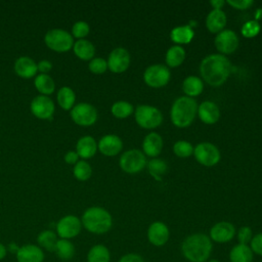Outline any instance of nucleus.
I'll return each mask as SVG.
<instances>
[{"instance_id": "20e7f679", "label": "nucleus", "mask_w": 262, "mask_h": 262, "mask_svg": "<svg viewBox=\"0 0 262 262\" xmlns=\"http://www.w3.org/2000/svg\"><path fill=\"white\" fill-rule=\"evenodd\" d=\"M196 101L188 96L178 97L171 107V121L178 128L188 127L198 114Z\"/></svg>"}, {"instance_id": "a19ab883", "label": "nucleus", "mask_w": 262, "mask_h": 262, "mask_svg": "<svg viewBox=\"0 0 262 262\" xmlns=\"http://www.w3.org/2000/svg\"><path fill=\"white\" fill-rule=\"evenodd\" d=\"M236 238L238 244H243V245H249L252 237H253V231L252 228L250 226H242L238 228V230L236 231Z\"/></svg>"}, {"instance_id": "6e6552de", "label": "nucleus", "mask_w": 262, "mask_h": 262, "mask_svg": "<svg viewBox=\"0 0 262 262\" xmlns=\"http://www.w3.org/2000/svg\"><path fill=\"white\" fill-rule=\"evenodd\" d=\"M170 70L165 64H151L143 74V80L146 85L152 88H160L168 84L170 81Z\"/></svg>"}, {"instance_id": "423d86ee", "label": "nucleus", "mask_w": 262, "mask_h": 262, "mask_svg": "<svg viewBox=\"0 0 262 262\" xmlns=\"http://www.w3.org/2000/svg\"><path fill=\"white\" fill-rule=\"evenodd\" d=\"M135 121L143 129H155L163 122L161 111L148 104L138 105L135 110Z\"/></svg>"}, {"instance_id": "1a4fd4ad", "label": "nucleus", "mask_w": 262, "mask_h": 262, "mask_svg": "<svg viewBox=\"0 0 262 262\" xmlns=\"http://www.w3.org/2000/svg\"><path fill=\"white\" fill-rule=\"evenodd\" d=\"M195 160L203 166L213 167L219 163L221 155L216 145L210 142H201L193 147Z\"/></svg>"}, {"instance_id": "a211bd4d", "label": "nucleus", "mask_w": 262, "mask_h": 262, "mask_svg": "<svg viewBox=\"0 0 262 262\" xmlns=\"http://www.w3.org/2000/svg\"><path fill=\"white\" fill-rule=\"evenodd\" d=\"M16 254L17 262H43L45 255L43 250L33 244H27L18 248Z\"/></svg>"}, {"instance_id": "412c9836", "label": "nucleus", "mask_w": 262, "mask_h": 262, "mask_svg": "<svg viewBox=\"0 0 262 262\" xmlns=\"http://www.w3.org/2000/svg\"><path fill=\"white\" fill-rule=\"evenodd\" d=\"M14 72L20 78H33L38 72L37 63L29 56H20L14 62Z\"/></svg>"}, {"instance_id": "e433bc0d", "label": "nucleus", "mask_w": 262, "mask_h": 262, "mask_svg": "<svg viewBox=\"0 0 262 262\" xmlns=\"http://www.w3.org/2000/svg\"><path fill=\"white\" fill-rule=\"evenodd\" d=\"M173 152L179 158H188L193 154V146L185 140H178L173 145Z\"/></svg>"}, {"instance_id": "393cba45", "label": "nucleus", "mask_w": 262, "mask_h": 262, "mask_svg": "<svg viewBox=\"0 0 262 262\" xmlns=\"http://www.w3.org/2000/svg\"><path fill=\"white\" fill-rule=\"evenodd\" d=\"M74 53L82 60H91L95 54L94 45L86 39H80L74 43Z\"/></svg>"}, {"instance_id": "58836bf2", "label": "nucleus", "mask_w": 262, "mask_h": 262, "mask_svg": "<svg viewBox=\"0 0 262 262\" xmlns=\"http://www.w3.org/2000/svg\"><path fill=\"white\" fill-rule=\"evenodd\" d=\"M90 28L89 25L86 21L80 20L74 24L73 28H72V36L73 38H77L78 40L80 39H84L88 34H89Z\"/></svg>"}, {"instance_id": "2f4dec72", "label": "nucleus", "mask_w": 262, "mask_h": 262, "mask_svg": "<svg viewBox=\"0 0 262 262\" xmlns=\"http://www.w3.org/2000/svg\"><path fill=\"white\" fill-rule=\"evenodd\" d=\"M36 89L41 93V95H49L53 93L55 89V84L53 79L47 74H39L34 81Z\"/></svg>"}, {"instance_id": "8fccbe9b", "label": "nucleus", "mask_w": 262, "mask_h": 262, "mask_svg": "<svg viewBox=\"0 0 262 262\" xmlns=\"http://www.w3.org/2000/svg\"><path fill=\"white\" fill-rule=\"evenodd\" d=\"M254 19L256 21H259L261 18H262V8H257L255 10V13H254Z\"/></svg>"}, {"instance_id": "a878e982", "label": "nucleus", "mask_w": 262, "mask_h": 262, "mask_svg": "<svg viewBox=\"0 0 262 262\" xmlns=\"http://www.w3.org/2000/svg\"><path fill=\"white\" fill-rule=\"evenodd\" d=\"M111 252L108 248L102 244L92 246L86 256L87 262H111Z\"/></svg>"}, {"instance_id": "2eb2a0df", "label": "nucleus", "mask_w": 262, "mask_h": 262, "mask_svg": "<svg viewBox=\"0 0 262 262\" xmlns=\"http://www.w3.org/2000/svg\"><path fill=\"white\" fill-rule=\"evenodd\" d=\"M107 69L111 72L120 74L125 72L130 66V53L123 47H117L112 50L107 58Z\"/></svg>"}, {"instance_id": "37998d69", "label": "nucleus", "mask_w": 262, "mask_h": 262, "mask_svg": "<svg viewBox=\"0 0 262 262\" xmlns=\"http://www.w3.org/2000/svg\"><path fill=\"white\" fill-rule=\"evenodd\" d=\"M226 3L235 9L245 10V9L250 8L254 4V1L253 0H233V1L228 0V1H226Z\"/></svg>"}, {"instance_id": "ea45409f", "label": "nucleus", "mask_w": 262, "mask_h": 262, "mask_svg": "<svg viewBox=\"0 0 262 262\" xmlns=\"http://www.w3.org/2000/svg\"><path fill=\"white\" fill-rule=\"evenodd\" d=\"M88 68L91 73L95 75H100L107 70V62L101 57H95L90 60Z\"/></svg>"}, {"instance_id": "72a5a7b5", "label": "nucleus", "mask_w": 262, "mask_h": 262, "mask_svg": "<svg viewBox=\"0 0 262 262\" xmlns=\"http://www.w3.org/2000/svg\"><path fill=\"white\" fill-rule=\"evenodd\" d=\"M147 169L149 174L157 180H161L162 176L167 171V164L164 160L159 158H152L147 163Z\"/></svg>"}, {"instance_id": "f257e3e1", "label": "nucleus", "mask_w": 262, "mask_h": 262, "mask_svg": "<svg viewBox=\"0 0 262 262\" xmlns=\"http://www.w3.org/2000/svg\"><path fill=\"white\" fill-rule=\"evenodd\" d=\"M200 72L206 83L214 87L221 86L231 73V63L225 55L210 54L201 61Z\"/></svg>"}, {"instance_id": "f03ea898", "label": "nucleus", "mask_w": 262, "mask_h": 262, "mask_svg": "<svg viewBox=\"0 0 262 262\" xmlns=\"http://www.w3.org/2000/svg\"><path fill=\"white\" fill-rule=\"evenodd\" d=\"M180 250L188 262H207L213 251V243L208 234L195 232L182 241Z\"/></svg>"}, {"instance_id": "0eeeda50", "label": "nucleus", "mask_w": 262, "mask_h": 262, "mask_svg": "<svg viewBox=\"0 0 262 262\" xmlns=\"http://www.w3.org/2000/svg\"><path fill=\"white\" fill-rule=\"evenodd\" d=\"M119 165L128 174L138 173L146 165L145 155L139 149H129L120 157Z\"/></svg>"}, {"instance_id": "7ed1b4c3", "label": "nucleus", "mask_w": 262, "mask_h": 262, "mask_svg": "<svg viewBox=\"0 0 262 262\" xmlns=\"http://www.w3.org/2000/svg\"><path fill=\"white\" fill-rule=\"evenodd\" d=\"M82 226L93 234H104L113 226V218L107 210L101 207H90L82 215Z\"/></svg>"}, {"instance_id": "de8ad7c7", "label": "nucleus", "mask_w": 262, "mask_h": 262, "mask_svg": "<svg viewBox=\"0 0 262 262\" xmlns=\"http://www.w3.org/2000/svg\"><path fill=\"white\" fill-rule=\"evenodd\" d=\"M210 4L212 5V7L214 9H221L223 7V5L225 4V1H223V0H211Z\"/></svg>"}, {"instance_id": "f3484780", "label": "nucleus", "mask_w": 262, "mask_h": 262, "mask_svg": "<svg viewBox=\"0 0 262 262\" xmlns=\"http://www.w3.org/2000/svg\"><path fill=\"white\" fill-rule=\"evenodd\" d=\"M97 148L106 157L117 156L123 148L122 139L115 134H107L100 138Z\"/></svg>"}, {"instance_id": "a18cd8bd", "label": "nucleus", "mask_w": 262, "mask_h": 262, "mask_svg": "<svg viewBox=\"0 0 262 262\" xmlns=\"http://www.w3.org/2000/svg\"><path fill=\"white\" fill-rule=\"evenodd\" d=\"M37 68H38V71L41 73V74H47L48 72L51 71L52 69V63L49 61V60H46V59H43L41 61H39L37 63Z\"/></svg>"}, {"instance_id": "ddd939ff", "label": "nucleus", "mask_w": 262, "mask_h": 262, "mask_svg": "<svg viewBox=\"0 0 262 262\" xmlns=\"http://www.w3.org/2000/svg\"><path fill=\"white\" fill-rule=\"evenodd\" d=\"M146 237L150 245L155 247L165 246L170 238V230L166 223L162 221H155L149 224Z\"/></svg>"}, {"instance_id": "c9c22d12", "label": "nucleus", "mask_w": 262, "mask_h": 262, "mask_svg": "<svg viewBox=\"0 0 262 262\" xmlns=\"http://www.w3.org/2000/svg\"><path fill=\"white\" fill-rule=\"evenodd\" d=\"M74 176L81 181H86L92 174L91 166L86 161H78L74 166Z\"/></svg>"}, {"instance_id": "f8f14e48", "label": "nucleus", "mask_w": 262, "mask_h": 262, "mask_svg": "<svg viewBox=\"0 0 262 262\" xmlns=\"http://www.w3.org/2000/svg\"><path fill=\"white\" fill-rule=\"evenodd\" d=\"M236 234L235 227L228 221H220L215 223L209 232V237L212 243L227 244L233 239Z\"/></svg>"}, {"instance_id": "c03bdc74", "label": "nucleus", "mask_w": 262, "mask_h": 262, "mask_svg": "<svg viewBox=\"0 0 262 262\" xmlns=\"http://www.w3.org/2000/svg\"><path fill=\"white\" fill-rule=\"evenodd\" d=\"M118 262H145L143 257L137 253H127L120 257Z\"/></svg>"}, {"instance_id": "4c0bfd02", "label": "nucleus", "mask_w": 262, "mask_h": 262, "mask_svg": "<svg viewBox=\"0 0 262 262\" xmlns=\"http://www.w3.org/2000/svg\"><path fill=\"white\" fill-rule=\"evenodd\" d=\"M260 30H261V27L259 21L252 19V20L246 21L243 25L241 29V33L245 38H254L260 33Z\"/></svg>"}, {"instance_id": "b1692460", "label": "nucleus", "mask_w": 262, "mask_h": 262, "mask_svg": "<svg viewBox=\"0 0 262 262\" xmlns=\"http://www.w3.org/2000/svg\"><path fill=\"white\" fill-rule=\"evenodd\" d=\"M228 258L230 262H253L254 254L249 245L237 243L230 249Z\"/></svg>"}, {"instance_id": "49530a36", "label": "nucleus", "mask_w": 262, "mask_h": 262, "mask_svg": "<svg viewBox=\"0 0 262 262\" xmlns=\"http://www.w3.org/2000/svg\"><path fill=\"white\" fill-rule=\"evenodd\" d=\"M78 154L74 150H70L68 151L66 155H64V161L68 163V164H71V165H74L78 162Z\"/></svg>"}, {"instance_id": "c756f323", "label": "nucleus", "mask_w": 262, "mask_h": 262, "mask_svg": "<svg viewBox=\"0 0 262 262\" xmlns=\"http://www.w3.org/2000/svg\"><path fill=\"white\" fill-rule=\"evenodd\" d=\"M57 241V234L49 229L41 231L37 236L38 246L48 252H54Z\"/></svg>"}, {"instance_id": "bb28decb", "label": "nucleus", "mask_w": 262, "mask_h": 262, "mask_svg": "<svg viewBox=\"0 0 262 262\" xmlns=\"http://www.w3.org/2000/svg\"><path fill=\"white\" fill-rule=\"evenodd\" d=\"M194 36L193 29L190 28L188 25L186 26H179L172 29L170 33L171 40L177 44H188L192 40Z\"/></svg>"}, {"instance_id": "79ce46f5", "label": "nucleus", "mask_w": 262, "mask_h": 262, "mask_svg": "<svg viewBox=\"0 0 262 262\" xmlns=\"http://www.w3.org/2000/svg\"><path fill=\"white\" fill-rule=\"evenodd\" d=\"M249 247L252 250L254 255H258L262 257V232H259L253 235L249 244Z\"/></svg>"}, {"instance_id": "09e8293b", "label": "nucleus", "mask_w": 262, "mask_h": 262, "mask_svg": "<svg viewBox=\"0 0 262 262\" xmlns=\"http://www.w3.org/2000/svg\"><path fill=\"white\" fill-rule=\"evenodd\" d=\"M7 255V248L2 244L0 243V261L3 260Z\"/></svg>"}, {"instance_id": "6ab92c4d", "label": "nucleus", "mask_w": 262, "mask_h": 262, "mask_svg": "<svg viewBox=\"0 0 262 262\" xmlns=\"http://www.w3.org/2000/svg\"><path fill=\"white\" fill-rule=\"evenodd\" d=\"M201 121L208 125L215 124L220 117V111L218 105L213 102L206 100L198 106V114Z\"/></svg>"}, {"instance_id": "cd10ccee", "label": "nucleus", "mask_w": 262, "mask_h": 262, "mask_svg": "<svg viewBox=\"0 0 262 262\" xmlns=\"http://www.w3.org/2000/svg\"><path fill=\"white\" fill-rule=\"evenodd\" d=\"M204 83L201 78L196 76H189L184 79L182 83V90L185 93V96L194 97L200 95L203 92Z\"/></svg>"}, {"instance_id": "4468645a", "label": "nucleus", "mask_w": 262, "mask_h": 262, "mask_svg": "<svg viewBox=\"0 0 262 262\" xmlns=\"http://www.w3.org/2000/svg\"><path fill=\"white\" fill-rule=\"evenodd\" d=\"M214 44L222 55L230 54L238 47V37L231 30H223L216 35Z\"/></svg>"}, {"instance_id": "9b49d317", "label": "nucleus", "mask_w": 262, "mask_h": 262, "mask_svg": "<svg viewBox=\"0 0 262 262\" xmlns=\"http://www.w3.org/2000/svg\"><path fill=\"white\" fill-rule=\"evenodd\" d=\"M82 229V222L75 215H67L58 220L56 223V234L60 238L71 239L76 237Z\"/></svg>"}, {"instance_id": "aec40b11", "label": "nucleus", "mask_w": 262, "mask_h": 262, "mask_svg": "<svg viewBox=\"0 0 262 262\" xmlns=\"http://www.w3.org/2000/svg\"><path fill=\"white\" fill-rule=\"evenodd\" d=\"M163 148L162 136L156 132L148 133L142 142V149L145 156L150 158H157Z\"/></svg>"}, {"instance_id": "c85d7f7f", "label": "nucleus", "mask_w": 262, "mask_h": 262, "mask_svg": "<svg viewBox=\"0 0 262 262\" xmlns=\"http://www.w3.org/2000/svg\"><path fill=\"white\" fill-rule=\"evenodd\" d=\"M76 100V94L71 87L63 86L57 92V102L59 106L64 111L73 108Z\"/></svg>"}, {"instance_id": "39448f33", "label": "nucleus", "mask_w": 262, "mask_h": 262, "mask_svg": "<svg viewBox=\"0 0 262 262\" xmlns=\"http://www.w3.org/2000/svg\"><path fill=\"white\" fill-rule=\"evenodd\" d=\"M44 42L46 46L55 52H67L74 46L72 34L62 29H53L45 34Z\"/></svg>"}, {"instance_id": "5701e85b", "label": "nucleus", "mask_w": 262, "mask_h": 262, "mask_svg": "<svg viewBox=\"0 0 262 262\" xmlns=\"http://www.w3.org/2000/svg\"><path fill=\"white\" fill-rule=\"evenodd\" d=\"M97 143L92 136L86 135L81 137L76 144V152L82 159H90L97 151Z\"/></svg>"}, {"instance_id": "7c9ffc66", "label": "nucleus", "mask_w": 262, "mask_h": 262, "mask_svg": "<svg viewBox=\"0 0 262 262\" xmlns=\"http://www.w3.org/2000/svg\"><path fill=\"white\" fill-rule=\"evenodd\" d=\"M185 59V50L180 45L170 47L166 53V64L170 68L179 67Z\"/></svg>"}, {"instance_id": "3c124183", "label": "nucleus", "mask_w": 262, "mask_h": 262, "mask_svg": "<svg viewBox=\"0 0 262 262\" xmlns=\"http://www.w3.org/2000/svg\"><path fill=\"white\" fill-rule=\"evenodd\" d=\"M188 26H189L190 28H193V27L196 26V21H195V20H190L189 24H188Z\"/></svg>"}, {"instance_id": "dca6fc26", "label": "nucleus", "mask_w": 262, "mask_h": 262, "mask_svg": "<svg viewBox=\"0 0 262 262\" xmlns=\"http://www.w3.org/2000/svg\"><path fill=\"white\" fill-rule=\"evenodd\" d=\"M32 114L41 120L50 119L54 113V103L46 95H38L31 102Z\"/></svg>"}, {"instance_id": "603ef678", "label": "nucleus", "mask_w": 262, "mask_h": 262, "mask_svg": "<svg viewBox=\"0 0 262 262\" xmlns=\"http://www.w3.org/2000/svg\"><path fill=\"white\" fill-rule=\"evenodd\" d=\"M207 262H220L218 259H215V258H210Z\"/></svg>"}, {"instance_id": "9d476101", "label": "nucleus", "mask_w": 262, "mask_h": 262, "mask_svg": "<svg viewBox=\"0 0 262 262\" xmlns=\"http://www.w3.org/2000/svg\"><path fill=\"white\" fill-rule=\"evenodd\" d=\"M70 115L77 125L84 127L93 125L98 117L96 108L87 102H81L74 105Z\"/></svg>"}, {"instance_id": "4be33fe9", "label": "nucleus", "mask_w": 262, "mask_h": 262, "mask_svg": "<svg viewBox=\"0 0 262 262\" xmlns=\"http://www.w3.org/2000/svg\"><path fill=\"white\" fill-rule=\"evenodd\" d=\"M226 14L222 9H213L206 17V28L213 34H218L226 26Z\"/></svg>"}, {"instance_id": "f704fd0d", "label": "nucleus", "mask_w": 262, "mask_h": 262, "mask_svg": "<svg viewBox=\"0 0 262 262\" xmlns=\"http://www.w3.org/2000/svg\"><path fill=\"white\" fill-rule=\"evenodd\" d=\"M111 112L114 117H116L118 119H125V118L129 117L130 115H132V113L134 112V107L130 102L121 100V101L115 102L112 105Z\"/></svg>"}, {"instance_id": "473e14b6", "label": "nucleus", "mask_w": 262, "mask_h": 262, "mask_svg": "<svg viewBox=\"0 0 262 262\" xmlns=\"http://www.w3.org/2000/svg\"><path fill=\"white\" fill-rule=\"evenodd\" d=\"M54 252L59 259L63 261H69L75 255V246L70 239L60 238L56 243Z\"/></svg>"}]
</instances>
